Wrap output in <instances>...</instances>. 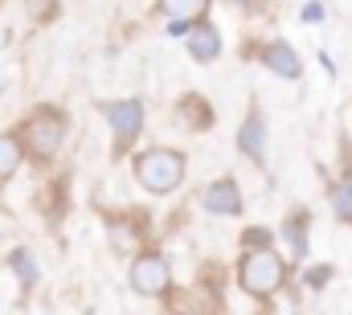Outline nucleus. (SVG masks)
I'll return each instance as SVG.
<instances>
[{"label": "nucleus", "instance_id": "39448f33", "mask_svg": "<svg viewBox=\"0 0 352 315\" xmlns=\"http://www.w3.org/2000/svg\"><path fill=\"white\" fill-rule=\"evenodd\" d=\"M98 115L111 127V152H115V160H123L140 144V135H144V102L140 98H111V102H98Z\"/></svg>", "mask_w": 352, "mask_h": 315}, {"label": "nucleus", "instance_id": "dca6fc26", "mask_svg": "<svg viewBox=\"0 0 352 315\" xmlns=\"http://www.w3.org/2000/svg\"><path fill=\"white\" fill-rule=\"evenodd\" d=\"M37 205H41L45 221H50V226H58V221L66 217V180H54V184L37 197Z\"/></svg>", "mask_w": 352, "mask_h": 315}, {"label": "nucleus", "instance_id": "f257e3e1", "mask_svg": "<svg viewBox=\"0 0 352 315\" xmlns=\"http://www.w3.org/2000/svg\"><path fill=\"white\" fill-rule=\"evenodd\" d=\"M16 135H21L25 160L37 164V168H45V164L58 160L66 135H70V115H66L62 107H54V102H37V107L21 119Z\"/></svg>", "mask_w": 352, "mask_h": 315}, {"label": "nucleus", "instance_id": "20e7f679", "mask_svg": "<svg viewBox=\"0 0 352 315\" xmlns=\"http://www.w3.org/2000/svg\"><path fill=\"white\" fill-rule=\"evenodd\" d=\"M127 283L144 299H168V291H173V262H168V254L160 246H144L131 258V266H127Z\"/></svg>", "mask_w": 352, "mask_h": 315}, {"label": "nucleus", "instance_id": "2eb2a0df", "mask_svg": "<svg viewBox=\"0 0 352 315\" xmlns=\"http://www.w3.org/2000/svg\"><path fill=\"white\" fill-rule=\"evenodd\" d=\"M307 221H311V213H303V209L287 213V221H283V237L295 258H307Z\"/></svg>", "mask_w": 352, "mask_h": 315}, {"label": "nucleus", "instance_id": "423d86ee", "mask_svg": "<svg viewBox=\"0 0 352 315\" xmlns=\"http://www.w3.org/2000/svg\"><path fill=\"white\" fill-rule=\"evenodd\" d=\"M107 237H111V250L123 254V258H135L148 241V213H107Z\"/></svg>", "mask_w": 352, "mask_h": 315}, {"label": "nucleus", "instance_id": "4468645a", "mask_svg": "<svg viewBox=\"0 0 352 315\" xmlns=\"http://www.w3.org/2000/svg\"><path fill=\"white\" fill-rule=\"evenodd\" d=\"M8 270L21 279V291H25V295H29V291L37 287V279H41V270H37V258H33L25 246H16V250L8 254Z\"/></svg>", "mask_w": 352, "mask_h": 315}, {"label": "nucleus", "instance_id": "7ed1b4c3", "mask_svg": "<svg viewBox=\"0 0 352 315\" xmlns=\"http://www.w3.org/2000/svg\"><path fill=\"white\" fill-rule=\"evenodd\" d=\"M287 283V262L274 250H242L238 262V287L254 299H270Z\"/></svg>", "mask_w": 352, "mask_h": 315}, {"label": "nucleus", "instance_id": "ddd939ff", "mask_svg": "<svg viewBox=\"0 0 352 315\" xmlns=\"http://www.w3.org/2000/svg\"><path fill=\"white\" fill-rule=\"evenodd\" d=\"M156 12L168 21H205L209 0H156Z\"/></svg>", "mask_w": 352, "mask_h": 315}, {"label": "nucleus", "instance_id": "6ab92c4d", "mask_svg": "<svg viewBox=\"0 0 352 315\" xmlns=\"http://www.w3.org/2000/svg\"><path fill=\"white\" fill-rule=\"evenodd\" d=\"M270 241H274L270 230H246L242 234V250H270Z\"/></svg>", "mask_w": 352, "mask_h": 315}, {"label": "nucleus", "instance_id": "f03ea898", "mask_svg": "<svg viewBox=\"0 0 352 315\" xmlns=\"http://www.w3.org/2000/svg\"><path fill=\"white\" fill-rule=\"evenodd\" d=\"M131 168H135V180H140V188L144 193H156V197H168L176 193L180 184H184V152H176V148H148V152H140V156L131 160Z\"/></svg>", "mask_w": 352, "mask_h": 315}, {"label": "nucleus", "instance_id": "1a4fd4ad", "mask_svg": "<svg viewBox=\"0 0 352 315\" xmlns=\"http://www.w3.org/2000/svg\"><path fill=\"white\" fill-rule=\"evenodd\" d=\"M184 50H188V58H192L197 66L217 62V58H221V33H217V25H213V21H197V25L188 29V37H184Z\"/></svg>", "mask_w": 352, "mask_h": 315}, {"label": "nucleus", "instance_id": "f8f14e48", "mask_svg": "<svg viewBox=\"0 0 352 315\" xmlns=\"http://www.w3.org/2000/svg\"><path fill=\"white\" fill-rule=\"evenodd\" d=\"M25 164V148L16 131H0V184H8Z\"/></svg>", "mask_w": 352, "mask_h": 315}, {"label": "nucleus", "instance_id": "aec40b11", "mask_svg": "<svg viewBox=\"0 0 352 315\" xmlns=\"http://www.w3.org/2000/svg\"><path fill=\"white\" fill-rule=\"evenodd\" d=\"M332 279V266H316V270H307V287H324Z\"/></svg>", "mask_w": 352, "mask_h": 315}, {"label": "nucleus", "instance_id": "6e6552de", "mask_svg": "<svg viewBox=\"0 0 352 315\" xmlns=\"http://www.w3.org/2000/svg\"><path fill=\"white\" fill-rule=\"evenodd\" d=\"M173 115L184 131H213V123H217V111L209 107L205 94H180L176 107H173Z\"/></svg>", "mask_w": 352, "mask_h": 315}, {"label": "nucleus", "instance_id": "412c9836", "mask_svg": "<svg viewBox=\"0 0 352 315\" xmlns=\"http://www.w3.org/2000/svg\"><path fill=\"white\" fill-rule=\"evenodd\" d=\"M192 25H197V21H168V37H188Z\"/></svg>", "mask_w": 352, "mask_h": 315}, {"label": "nucleus", "instance_id": "9d476101", "mask_svg": "<svg viewBox=\"0 0 352 315\" xmlns=\"http://www.w3.org/2000/svg\"><path fill=\"white\" fill-rule=\"evenodd\" d=\"M258 62L270 74H278V78H299L303 74V62H299V54L287 41H266L263 50H258Z\"/></svg>", "mask_w": 352, "mask_h": 315}, {"label": "nucleus", "instance_id": "a211bd4d", "mask_svg": "<svg viewBox=\"0 0 352 315\" xmlns=\"http://www.w3.org/2000/svg\"><path fill=\"white\" fill-rule=\"evenodd\" d=\"M25 12H29V21H37V25H54L58 12H62V0H25Z\"/></svg>", "mask_w": 352, "mask_h": 315}, {"label": "nucleus", "instance_id": "4be33fe9", "mask_svg": "<svg viewBox=\"0 0 352 315\" xmlns=\"http://www.w3.org/2000/svg\"><path fill=\"white\" fill-rule=\"evenodd\" d=\"M320 17H324V4H307L303 8V21H320Z\"/></svg>", "mask_w": 352, "mask_h": 315}, {"label": "nucleus", "instance_id": "0eeeda50", "mask_svg": "<svg viewBox=\"0 0 352 315\" xmlns=\"http://www.w3.org/2000/svg\"><path fill=\"white\" fill-rule=\"evenodd\" d=\"M201 209L213 213V217H242L246 201H242V188L234 176H217L205 193H201Z\"/></svg>", "mask_w": 352, "mask_h": 315}, {"label": "nucleus", "instance_id": "9b49d317", "mask_svg": "<svg viewBox=\"0 0 352 315\" xmlns=\"http://www.w3.org/2000/svg\"><path fill=\"white\" fill-rule=\"evenodd\" d=\"M238 152L246 160H254V164H263L266 160V123L263 115H258V107L242 119V127H238Z\"/></svg>", "mask_w": 352, "mask_h": 315}, {"label": "nucleus", "instance_id": "f3484780", "mask_svg": "<svg viewBox=\"0 0 352 315\" xmlns=\"http://www.w3.org/2000/svg\"><path fill=\"white\" fill-rule=\"evenodd\" d=\"M328 201H332V213L344 226H352V184H332L328 188Z\"/></svg>", "mask_w": 352, "mask_h": 315}]
</instances>
